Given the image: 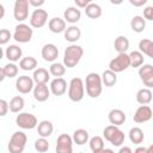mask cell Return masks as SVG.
Returning a JSON list of instances; mask_svg holds the SVG:
<instances>
[{
  "mask_svg": "<svg viewBox=\"0 0 153 153\" xmlns=\"http://www.w3.org/2000/svg\"><path fill=\"white\" fill-rule=\"evenodd\" d=\"M129 55V60H130V66L134 68H139L141 65H143V54L139 50H134L131 51Z\"/></svg>",
  "mask_w": 153,
  "mask_h": 153,
  "instance_id": "obj_36",
  "label": "cell"
},
{
  "mask_svg": "<svg viewBox=\"0 0 153 153\" xmlns=\"http://www.w3.org/2000/svg\"><path fill=\"white\" fill-rule=\"evenodd\" d=\"M32 35H33V30L30 25H27L25 23H19L14 27L13 39H16L19 43H27L31 41Z\"/></svg>",
  "mask_w": 153,
  "mask_h": 153,
  "instance_id": "obj_6",
  "label": "cell"
},
{
  "mask_svg": "<svg viewBox=\"0 0 153 153\" xmlns=\"http://www.w3.org/2000/svg\"><path fill=\"white\" fill-rule=\"evenodd\" d=\"M49 73H50V75H53L55 78L62 76L66 73V66L61 62H53L49 67Z\"/></svg>",
  "mask_w": 153,
  "mask_h": 153,
  "instance_id": "obj_37",
  "label": "cell"
},
{
  "mask_svg": "<svg viewBox=\"0 0 153 153\" xmlns=\"http://www.w3.org/2000/svg\"><path fill=\"white\" fill-rule=\"evenodd\" d=\"M27 141V136L24 131L18 130L14 131L8 141V151L11 153H22L25 149Z\"/></svg>",
  "mask_w": 153,
  "mask_h": 153,
  "instance_id": "obj_5",
  "label": "cell"
},
{
  "mask_svg": "<svg viewBox=\"0 0 153 153\" xmlns=\"http://www.w3.org/2000/svg\"><path fill=\"white\" fill-rule=\"evenodd\" d=\"M63 35H65V39L67 42L75 43L81 37V30L78 26H75V25H71V26H68V27L65 29Z\"/></svg>",
  "mask_w": 153,
  "mask_h": 153,
  "instance_id": "obj_20",
  "label": "cell"
},
{
  "mask_svg": "<svg viewBox=\"0 0 153 153\" xmlns=\"http://www.w3.org/2000/svg\"><path fill=\"white\" fill-rule=\"evenodd\" d=\"M4 17H5V7L4 5L0 4V19H2Z\"/></svg>",
  "mask_w": 153,
  "mask_h": 153,
  "instance_id": "obj_49",
  "label": "cell"
},
{
  "mask_svg": "<svg viewBox=\"0 0 153 153\" xmlns=\"http://www.w3.org/2000/svg\"><path fill=\"white\" fill-rule=\"evenodd\" d=\"M123 1H124V0H110V2H111L112 5H121Z\"/></svg>",
  "mask_w": 153,
  "mask_h": 153,
  "instance_id": "obj_50",
  "label": "cell"
},
{
  "mask_svg": "<svg viewBox=\"0 0 153 153\" xmlns=\"http://www.w3.org/2000/svg\"><path fill=\"white\" fill-rule=\"evenodd\" d=\"M36 128H37L38 135L42 137H49L54 131V126L48 120H44V121H41L39 123H37Z\"/></svg>",
  "mask_w": 153,
  "mask_h": 153,
  "instance_id": "obj_23",
  "label": "cell"
},
{
  "mask_svg": "<svg viewBox=\"0 0 153 153\" xmlns=\"http://www.w3.org/2000/svg\"><path fill=\"white\" fill-rule=\"evenodd\" d=\"M48 22V12L41 7L35 10L30 16V26L35 29L43 27Z\"/></svg>",
  "mask_w": 153,
  "mask_h": 153,
  "instance_id": "obj_10",
  "label": "cell"
},
{
  "mask_svg": "<svg viewBox=\"0 0 153 153\" xmlns=\"http://www.w3.org/2000/svg\"><path fill=\"white\" fill-rule=\"evenodd\" d=\"M84 86L86 87V93L91 98H98L103 91V82L102 78L98 73L91 72L86 75Z\"/></svg>",
  "mask_w": 153,
  "mask_h": 153,
  "instance_id": "obj_1",
  "label": "cell"
},
{
  "mask_svg": "<svg viewBox=\"0 0 153 153\" xmlns=\"http://www.w3.org/2000/svg\"><path fill=\"white\" fill-rule=\"evenodd\" d=\"M32 79L35 84H47L50 80V73L48 72V69L39 67V68L33 69Z\"/></svg>",
  "mask_w": 153,
  "mask_h": 153,
  "instance_id": "obj_24",
  "label": "cell"
},
{
  "mask_svg": "<svg viewBox=\"0 0 153 153\" xmlns=\"http://www.w3.org/2000/svg\"><path fill=\"white\" fill-rule=\"evenodd\" d=\"M8 110H10L8 109V102L0 98V117H4L5 115H7Z\"/></svg>",
  "mask_w": 153,
  "mask_h": 153,
  "instance_id": "obj_41",
  "label": "cell"
},
{
  "mask_svg": "<svg viewBox=\"0 0 153 153\" xmlns=\"http://www.w3.org/2000/svg\"><path fill=\"white\" fill-rule=\"evenodd\" d=\"M85 96V86L81 78H73L68 85V98L72 102H80Z\"/></svg>",
  "mask_w": 153,
  "mask_h": 153,
  "instance_id": "obj_4",
  "label": "cell"
},
{
  "mask_svg": "<svg viewBox=\"0 0 153 153\" xmlns=\"http://www.w3.org/2000/svg\"><path fill=\"white\" fill-rule=\"evenodd\" d=\"M139 51L147 55L148 57H153V42L148 38H142L139 42Z\"/></svg>",
  "mask_w": 153,
  "mask_h": 153,
  "instance_id": "obj_34",
  "label": "cell"
},
{
  "mask_svg": "<svg viewBox=\"0 0 153 153\" xmlns=\"http://www.w3.org/2000/svg\"><path fill=\"white\" fill-rule=\"evenodd\" d=\"M57 153H72L73 152V140L72 136L68 134H61L56 140V147Z\"/></svg>",
  "mask_w": 153,
  "mask_h": 153,
  "instance_id": "obj_12",
  "label": "cell"
},
{
  "mask_svg": "<svg viewBox=\"0 0 153 153\" xmlns=\"http://www.w3.org/2000/svg\"><path fill=\"white\" fill-rule=\"evenodd\" d=\"M41 55L43 57L44 61L47 62H54L57 56H59V49L55 44L53 43H47L43 45L42 48V51H41Z\"/></svg>",
  "mask_w": 153,
  "mask_h": 153,
  "instance_id": "obj_16",
  "label": "cell"
},
{
  "mask_svg": "<svg viewBox=\"0 0 153 153\" xmlns=\"http://www.w3.org/2000/svg\"><path fill=\"white\" fill-rule=\"evenodd\" d=\"M48 27L53 33H61L67 27L66 26V20L60 18V17H54L48 22Z\"/></svg>",
  "mask_w": 153,
  "mask_h": 153,
  "instance_id": "obj_21",
  "label": "cell"
},
{
  "mask_svg": "<svg viewBox=\"0 0 153 153\" xmlns=\"http://www.w3.org/2000/svg\"><path fill=\"white\" fill-rule=\"evenodd\" d=\"M114 48L117 53H127L129 49V39L126 36H117L114 41Z\"/></svg>",
  "mask_w": 153,
  "mask_h": 153,
  "instance_id": "obj_32",
  "label": "cell"
},
{
  "mask_svg": "<svg viewBox=\"0 0 153 153\" xmlns=\"http://www.w3.org/2000/svg\"><path fill=\"white\" fill-rule=\"evenodd\" d=\"M130 27L134 32L136 33H140L145 30L146 27V19L141 16H134L130 20Z\"/></svg>",
  "mask_w": 153,
  "mask_h": 153,
  "instance_id": "obj_31",
  "label": "cell"
},
{
  "mask_svg": "<svg viewBox=\"0 0 153 153\" xmlns=\"http://www.w3.org/2000/svg\"><path fill=\"white\" fill-rule=\"evenodd\" d=\"M128 136H129V140L131 143L134 145H140L145 140V134H143V130L139 127H133L130 128L129 133H128Z\"/></svg>",
  "mask_w": 153,
  "mask_h": 153,
  "instance_id": "obj_26",
  "label": "cell"
},
{
  "mask_svg": "<svg viewBox=\"0 0 153 153\" xmlns=\"http://www.w3.org/2000/svg\"><path fill=\"white\" fill-rule=\"evenodd\" d=\"M33 92V98L37 102H45L50 97V90L47 84H36L32 88Z\"/></svg>",
  "mask_w": 153,
  "mask_h": 153,
  "instance_id": "obj_17",
  "label": "cell"
},
{
  "mask_svg": "<svg viewBox=\"0 0 153 153\" xmlns=\"http://www.w3.org/2000/svg\"><path fill=\"white\" fill-rule=\"evenodd\" d=\"M134 152H135V153H141V152H143V153H148V149L145 148V147H137Z\"/></svg>",
  "mask_w": 153,
  "mask_h": 153,
  "instance_id": "obj_47",
  "label": "cell"
},
{
  "mask_svg": "<svg viewBox=\"0 0 153 153\" xmlns=\"http://www.w3.org/2000/svg\"><path fill=\"white\" fill-rule=\"evenodd\" d=\"M37 65H38V62L33 56H26V57H23L19 60V67L26 72L36 69Z\"/></svg>",
  "mask_w": 153,
  "mask_h": 153,
  "instance_id": "obj_29",
  "label": "cell"
},
{
  "mask_svg": "<svg viewBox=\"0 0 153 153\" xmlns=\"http://www.w3.org/2000/svg\"><path fill=\"white\" fill-rule=\"evenodd\" d=\"M35 149L39 153H44L49 149V141L47 140V137H39L35 141Z\"/></svg>",
  "mask_w": 153,
  "mask_h": 153,
  "instance_id": "obj_39",
  "label": "cell"
},
{
  "mask_svg": "<svg viewBox=\"0 0 153 153\" xmlns=\"http://www.w3.org/2000/svg\"><path fill=\"white\" fill-rule=\"evenodd\" d=\"M5 78H6V75H5L4 68H1V67H0V82H1V81H4V80H5Z\"/></svg>",
  "mask_w": 153,
  "mask_h": 153,
  "instance_id": "obj_48",
  "label": "cell"
},
{
  "mask_svg": "<svg viewBox=\"0 0 153 153\" xmlns=\"http://www.w3.org/2000/svg\"><path fill=\"white\" fill-rule=\"evenodd\" d=\"M148 0H129V2L134 6V7H141L143 6Z\"/></svg>",
  "mask_w": 153,
  "mask_h": 153,
  "instance_id": "obj_45",
  "label": "cell"
},
{
  "mask_svg": "<svg viewBox=\"0 0 153 153\" xmlns=\"http://www.w3.org/2000/svg\"><path fill=\"white\" fill-rule=\"evenodd\" d=\"M5 55L6 57L11 61V62H17L22 59V55H23V50L19 45L17 44H11L6 48V51H5Z\"/></svg>",
  "mask_w": 153,
  "mask_h": 153,
  "instance_id": "obj_22",
  "label": "cell"
},
{
  "mask_svg": "<svg viewBox=\"0 0 153 153\" xmlns=\"http://www.w3.org/2000/svg\"><path fill=\"white\" fill-rule=\"evenodd\" d=\"M74 2H75L78 8H85L88 4L93 2V0H74Z\"/></svg>",
  "mask_w": 153,
  "mask_h": 153,
  "instance_id": "obj_43",
  "label": "cell"
},
{
  "mask_svg": "<svg viewBox=\"0 0 153 153\" xmlns=\"http://www.w3.org/2000/svg\"><path fill=\"white\" fill-rule=\"evenodd\" d=\"M152 109L148 106V104L146 105H140L135 112H134V116H133V120L135 123H145V122H148L151 118H152Z\"/></svg>",
  "mask_w": 153,
  "mask_h": 153,
  "instance_id": "obj_14",
  "label": "cell"
},
{
  "mask_svg": "<svg viewBox=\"0 0 153 153\" xmlns=\"http://www.w3.org/2000/svg\"><path fill=\"white\" fill-rule=\"evenodd\" d=\"M136 102L141 105H146L149 104L152 102V91L148 87L145 88H140L136 92Z\"/></svg>",
  "mask_w": 153,
  "mask_h": 153,
  "instance_id": "obj_28",
  "label": "cell"
},
{
  "mask_svg": "<svg viewBox=\"0 0 153 153\" xmlns=\"http://www.w3.org/2000/svg\"><path fill=\"white\" fill-rule=\"evenodd\" d=\"M121 147V146H120ZM133 151H131V148L130 147H121L120 149H118V153H131Z\"/></svg>",
  "mask_w": 153,
  "mask_h": 153,
  "instance_id": "obj_46",
  "label": "cell"
},
{
  "mask_svg": "<svg viewBox=\"0 0 153 153\" xmlns=\"http://www.w3.org/2000/svg\"><path fill=\"white\" fill-rule=\"evenodd\" d=\"M88 139H90V134L86 129H76L74 130L73 133V136H72V140H73V143H76L79 146H82L85 143L88 142Z\"/></svg>",
  "mask_w": 153,
  "mask_h": 153,
  "instance_id": "obj_25",
  "label": "cell"
},
{
  "mask_svg": "<svg viewBox=\"0 0 153 153\" xmlns=\"http://www.w3.org/2000/svg\"><path fill=\"white\" fill-rule=\"evenodd\" d=\"M82 55H84L82 47L72 43L71 45H68L65 49V53H63V65L67 68H73V67H75L80 62Z\"/></svg>",
  "mask_w": 153,
  "mask_h": 153,
  "instance_id": "obj_2",
  "label": "cell"
},
{
  "mask_svg": "<svg viewBox=\"0 0 153 153\" xmlns=\"http://www.w3.org/2000/svg\"><path fill=\"white\" fill-rule=\"evenodd\" d=\"M4 57V49L1 48V45H0V60Z\"/></svg>",
  "mask_w": 153,
  "mask_h": 153,
  "instance_id": "obj_51",
  "label": "cell"
},
{
  "mask_svg": "<svg viewBox=\"0 0 153 153\" xmlns=\"http://www.w3.org/2000/svg\"><path fill=\"white\" fill-rule=\"evenodd\" d=\"M19 115H17L16 117V124L22 128V129H33L36 128L38 121L36 118L35 115H32L31 112H18Z\"/></svg>",
  "mask_w": 153,
  "mask_h": 153,
  "instance_id": "obj_8",
  "label": "cell"
},
{
  "mask_svg": "<svg viewBox=\"0 0 153 153\" xmlns=\"http://www.w3.org/2000/svg\"><path fill=\"white\" fill-rule=\"evenodd\" d=\"M29 1L27 0H16L13 6V17L17 22L23 23L29 17Z\"/></svg>",
  "mask_w": 153,
  "mask_h": 153,
  "instance_id": "obj_9",
  "label": "cell"
},
{
  "mask_svg": "<svg viewBox=\"0 0 153 153\" xmlns=\"http://www.w3.org/2000/svg\"><path fill=\"white\" fill-rule=\"evenodd\" d=\"M12 38V33L7 29H0V45L7 44Z\"/></svg>",
  "mask_w": 153,
  "mask_h": 153,
  "instance_id": "obj_40",
  "label": "cell"
},
{
  "mask_svg": "<svg viewBox=\"0 0 153 153\" xmlns=\"http://www.w3.org/2000/svg\"><path fill=\"white\" fill-rule=\"evenodd\" d=\"M35 86V81L31 76H27V75H20L17 78L16 80V88L19 93L22 94H27L32 91Z\"/></svg>",
  "mask_w": 153,
  "mask_h": 153,
  "instance_id": "obj_11",
  "label": "cell"
},
{
  "mask_svg": "<svg viewBox=\"0 0 153 153\" xmlns=\"http://www.w3.org/2000/svg\"><path fill=\"white\" fill-rule=\"evenodd\" d=\"M81 18V12L80 10L75 6H69L63 12V19L67 22V23H71V24H75L80 20Z\"/></svg>",
  "mask_w": 153,
  "mask_h": 153,
  "instance_id": "obj_19",
  "label": "cell"
},
{
  "mask_svg": "<svg viewBox=\"0 0 153 153\" xmlns=\"http://www.w3.org/2000/svg\"><path fill=\"white\" fill-rule=\"evenodd\" d=\"M85 14L91 19H97L102 16V7L98 4L91 2L85 7Z\"/></svg>",
  "mask_w": 153,
  "mask_h": 153,
  "instance_id": "obj_33",
  "label": "cell"
},
{
  "mask_svg": "<svg viewBox=\"0 0 153 153\" xmlns=\"http://www.w3.org/2000/svg\"><path fill=\"white\" fill-rule=\"evenodd\" d=\"M129 67H130V60L127 53H118V55L109 62V69H111L115 73H121Z\"/></svg>",
  "mask_w": 153,
  "mask_h": 153,
  "instance_id": "obj_7",
  "label": "cell"
},
{
  "mask_svg": "<svg viewBox=\"0 0 153 153\" xmlns=\"http://www.w3.org/2000/svg\"><path fill=\"white\" fill-rule=\"evenodd\" d=\"M143 18L146 20H153V7L152 6H147L143 10Z\"/></svg>",
  "mask_w": 153,
  "mask_h": 153,
  "instance_id": "obj_42",
  "label": "cell"
},
{
  "mask_svg": "<svg viewBox=\"0 0 153 153\" xmlns=\"http://www.w3.org/2000/svg\"><path fill=\"white\" fill-rule=\"evenodd\" d=\"M27 1H29V5H31V6L36 7V8L43 6L44 2H45V0H27Z\"/></svg>",
  "mask_w": 153,
  "mask_h": 153,
  "instance_id": "obj_44",
  "label": "cell"
},
{
  "mask_svg": "<svg viewBox=\"0 0 153 153\" xmlns=\"http://www.w3.org/2000/svg\"><path fill=\"white\" fill-rule=\"evenodd\" d=\"M100 78H102L103 85L106 86V87H112V86H115L116 82H117V73L112 72L111 69L104 71V72L102 73Z\"/></svg>",
  "mask_w": 153,
  "mask_h": 153,
  "instance_id": "obj_27",
  "label": "cell"
},
{
  "mask_svg": "<svg viewBox=\"0 0 153 153\" xmlns=\"http://www.w3.org/2000/svg\"><path fill=\"white\" fill-rule=\"evenodd\" d=\"M88 145L93 153H100L104 149V140L102 136H98V135L88 139Z\"/></svg>",
  "mask_w": 153,
  "mask_h": 153,
  "instance_id": "obj_35",
  "label": "cell"
},
{
  "mask_svg": "<svg viewBox=\"0 0 153 153\" xmlns=\"http://www.w3.org/2000/svg\"><path fill=\"white\" fill-rule=\"evenodd\" d=\"M108 120L111 124L114 126H122L124 124L126 120H127V116H126V112L121 109H112L109 111L108 114Z\"/></svg>",
  "mask_w": 153,
  "mask_h": 153,
  "instance_id": "obj_18",
  "label": "cell"
},
{
  "mask_svg": "<svg viewBox=\"0 0 153 153\" xmlns=\"http://www.w3.org/2000/svg\"><path fill=\"white\" fill-rule=\"evenodd\" d=\"M139 76L145 86L148 88L153 87V66L149 63L141 65L139 67Z\"/></svg>",
  "mask_w": 153,
  "mask_h": 153,
  "instance_id": "obj_13",
  "label": "cell"
},
{
  "mask_svg": "<svg viewBox=\"0 0 153 153\" xmlns=\"http://www.w3.org/2000/svg\"><path fill=\"white\" fill-rule=\"evenodd\" d=\"M24 105H25V102H24V98L20 97V96H14L10 103H8V109L11 112H14V114H18L23 109H24Z\"/></svg>",
  "mask_w": 153,
  "mask_h": 153,
  "instance_id": "obj_30",
  "label": "cell"
},
{
  "mask_svg": "<svg viewBox=\"0 0 153 153\" xmlns=\"http://www.w3.org/2000/svg\"><path fill=\"white\" fill-rule=\"evenodd\" d=\"M103 136L112 146L120 147L124 143V133L118 128V126L109 124L103 130Z\"/></svg>",
  "mask_w": 153,
  "mask_h": 153,
  "instance_id": "obj_3",
  "label": "cell"
},
{
  "mask_svg": "<svg viewBox=\"0 0 153 153\" xmlns=\"http://www.w3.org/2000/svg\"><path fill=\"white\" fill-rule=\"evenodd\" d=\"M2 68H4V72H5L6 78H14V76L18 75L19 68H18V66L14 62H10V63L5 65Z\"/></svg>",
  "mask_w": 153,
  "mask_h": 153,
  "instance_id": "obj_38",
  "label": "cell"
},
{
  "mask_svg": "<svg viewBox=\"0 0 153 153\" xmlns=\"http://www.w3.org/2000/svg\"><path fill=\"white\" fill-rule=\"evenodd\" d=\"M49 90L54 96H62L67 91V81L62 76L55 78L50 81Z\"/></svg>",
  "mask_w": 153,
  "mask_h": 153,
  "instance_id": "obj_15",
  "label": "cell"
}]
</instances>
